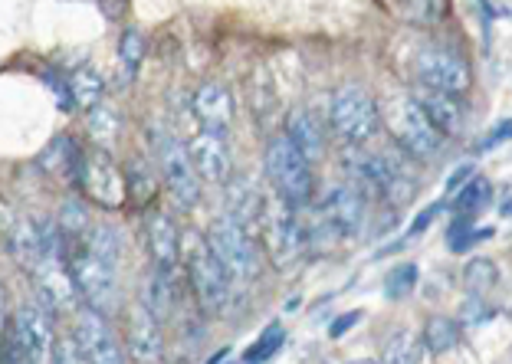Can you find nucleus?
I'll use <instances>...</instances> for the list:
<instances>
[{
    "instance_id": "nucleus-1",
    "label": "nucleus",
    "mask_w": 512,
    "mask_h": 364,
    "mask_svg": "<svg viewBox=\"0 0 512 364\" xmlns=\"http://www.w3.org/2000/svg\"><path fill=\"white\" fill-rule=\"evenodd\" d=\"M204 243L211 246L214 260L224 266L230 283H253V279L263 273L260 243H256L253 233L243 227V223H237L230 214L211 220Z\"/></svg>"
},
{
    "instance_id": "nucleus-2",
    "label": "nucleus",
    "mask_w": 512,
    "mask_h": 364,
    "mask_svg": "<svg viewBox=\"0 0 512 364\" xmlns=\"http://www.w3.org/2000/svg\"><path fill=\"white\" fill-rule=\"evenodd\" d=\"M381 122L388 125V132L394 142H398V148L414 161L437 158L447 145V135H440L437 128L430 125V119L421 112V105L411 96H394L384 102Z\"/></svg>"
},
{
    "instance_id": "nucleus-3",
    "label": "nucleus",
    "mask_w": 512,
    "mask_h": 364,
    "mask_svg": "<svg viewBox=\"0 0 512 364\" xmlns=\"http://www.w3.org/2000/svg\"><path fill=\"white\" fill-rule=\"evenodd\" d=\"M266 178H270L273 191L296 210L309 207L312 197H316V174H312V164L289 145L286 135H276L273 142L266 145Z\"/></svg>"
},
{
    "instance_id": "nucleus-4",
    "label": "nucleus",
    "mask_w": 512,
    "mask_h": 364,
    "mask_svg": "<svg viewBox=\"0 0 512 364\" xmlns=\"http://www.w3.org/2000/svg\"><path fill=\"white\" fill-rule=\"evenodd\" d=\"M329 128L345 145H368L381 128V112L362 86H342L329 102Z\"/></svg>"
},
{
    "instance_id": "nucleus-5",
    "label": "nucleus",
    "mask_w": 512,
    "mask_h": 364,
    "mask_svg": "<svg viewBox=\"0 0 512 364\" xmlns=\"http://www.w3.org/2000/svg\"><path fill=\"white\" fill-rule=\"evenodd\" d=\"M66 269L79 289V299H83L89 309H96L102 315L115 312V305H119V279H115L112 263L96 256L89 246H76V250L69 253Z\"/></svg>"
},
{
    "instance_id": "nucleus-6",
    "label": "nucleus",
    "mask_w": 512,
    "mask_h": 364,
    "mask_svg": "<svg viewBox=\"0 0 512 364\" xmlns=\"http://www.w3.org/2000/svg\"><path fill=\"white\" fill-rule=\"evenodd\" d=\"M184 260H188V279L197 302L204 312H224V305L230 299V279L224 273V266L214 260L211 246L204 243V237H194L184 246Z\"/></svg>"
},
{
    "instance_id": "nucleus-7",
    "label": "nucleus",
    "mask_w": 512,
    "mask_h": 364,
    "mask_svg": "<svg viewBox=\"0 0 512 364\" xmlns=\"http://www.w3.org/2000/svg\"><path fill=\"white\" fill-rule=\"evenodd\" d=\"M266 240V250H270V260L276 266H289L302 250V227H299V210L283 201L276 191L273 197H266L263 214H260V227Z\"/></svg>"
},
{
    "instance_id": "nucleus-8",
    "label": "nucleus",
    "mask_w": 512,
    "mask_h": 364,
    "mask_svg": "<svg viewBox=\"0 0 512 364\" xmlns=\"http://www.w3.org/2000/svg\"><path fill=\"white\" fill-rule=\"evenodd\" d=\"M76 184L83 187V194L92 204L102 210H119L125 204V174L115 168V161L106 155L102 148L96 151H83V161H79V178Z\"/></svg>"
},
{
    "instance_id": "nucleus-9",
    "label": "nucleus",
    "mask_w": 512,
    "mask_h": 364,
    "mask_svg": "<svg viewBox=\"0 0 512 364\" xmlns=\"http://www.w3.org/2000/svg\"><path fill=\"white\" fill-rule=\"evenodd\" d=\"M417 79H421V86H427V89L463 96V92L473 86V69L457 50H447V46H427V50L417 56Z\"/></svg>"
},
{
    "instance_id": "nucleus-10",
    "label": "nucleus",
    "mask_w": 512,
    "mask_h": 364,
    "mask_svg": "<svg viewBox=\"0 0 512 364\" xmlns=\"http://www.w3.org/2000/svg\"><path fill=\"white\" fill-rule=\"evenodd\" d=\"M158 168H161V181L168 184V194L181 207L201 204V178H197L188 148L181 142H174L168 135L158 138Z\"/></svg>"
},
{
    "instance_id": "nucleus-11",
    "label": "nucleus",
    "mask_w": 512,
    "mask_h": 364,
    "mask_svg": "<svg viewBox=\"0 0 512 364\" xmlns=\"http://www.w3.org/2000/svg\"><path fill=\"white\" fill-rule=\"evenodd\" d=\"M33 276V289H37V299L46 312L53 315H76L79 309V289L69 276V269L63 266V256H46L37 266L30 269Z\"/></svg>"
},
{
    "instance_id": "nucleus-12",
    "label": "nucleus",
    "mask_w": 512,
    "mask_h": 364,
    "mask_svg": "<svg viewBox=\"0 0 512 364\" xmlns=\"http://www.w3.org/2000/svg\"><path fill=\"white\" fill-rule=\"evenodd\" d=\"M73 338L79 351H83V361H96V364H119L122 355V345L115 338L112 325H109V315H102L96 309H76V319H73Z\"/></svg>"
},
{
    "instance_id": "nucleus-13",
    "label": "nucleus",
    "mask_w": 512,
    "mask_h": 364,
    "mask_svg": "<svg viewBox=\"0 0 512 364\" xmlns=\"http://www.w3.org/2000/svg\"><path fill=\"white\" fill-rule=\"evenodd\" d=\"M10 335H14V342L20 345L27 361H50L56 332H53L50 312H46L43 305L40 309L37 305H20L14 315V325H10Z\"/></svg>"
},
{
    "instance_id": "nucleus-14",
    "label": "nucleus",
    "mask_w": 512,
    "mask_h": 364,
    "mask_svg": "<svg viewBox=\"0 0 512 364\" xmlns=\"http://www.w3.org/2000/svg\"><path fill=\"white\" fill-rule=\"evenodd\" d=\"M188 155H191L197 178H201L204 184L224 187L230 178H234V158H230V148L224 142V135L207 132L204 128V132L194 135V142L188 145Z\"/></svg>"
},
{
    "instance_id": "nucleus-15",
    "label": "nucleus",
    "mask_w": 512,
    "mask_h": 364,
    "mask_svg": "<svg viewBox=\"0 0 512 364\" xmlns=\"http://www.w3.org/2000/svg\"><path fill=\"white\" fill-rule=\"evenodd\" d=\"M319 214L332 223V230L339 233V237H358L365 227V217H368V201L352 184H339L325 194Z\"/></svg>"
},
{
    "instance_id": "nucleus-16",
    "label": "nucleus",
    "mask_w": 512,
    "mask_h": 364,
    "mask_svg": "<svg viewBox=\"0 0 512 364\" xmlns=\"http://www.w3.org/2000/svg\"><path fill=\"white\" fill-rule=\"evenodd\" d=\"M125 345H128V358L132 361H161L165 358L161 319L151 315L142 302H138L125 319Z\"/></svg>"
},
{
    "instance_id": "nucleus-17",
    "label": "nucleus",
    "mask_w": 512,
    "mask_h": 364,
    "mask_svg": "<svg viewBox=\"0 0 512 364\" xmlns=\"http://www.w3.org/2000/svg\"><path fill=\"white\" fill-rule=\"evenodd\" d=\"M191 112L207 132L227 135V128L234 125L237 109H234V96H230V89L224 86V82H204V86L194 92Z\"/></svg>"
},
{
    "instance_id": "nucleus-18",
    "label": "nucleus",
    "mask_w": 512,
    "mask_h": 364,
    "mask_svg": "<svg viewBox=\"0 0 512 364\" xmlns=\"http://www.w3.org/2000/svg\"><path fill=\"white\" fill-rule=\"evenodd\" d=\"M411 99L421 105V112L427 115L430 125H434L440 135L450 138V135H460L463 128H467V105L460 102V96L421 86Z\"/></svg>"
},
{
    "instance_id": "nucleus-19",
    "label": "nucleus",
    "mask_w": 512,
    "mask_h": 364,
    "mask_svg": "<svg viewBox=\"0 0 512 364\" xmlns=\"http://www.w3.org/2000/svg\"><path fill=\"white\" fill-rule=\"evenodd\" d=\"M145 233H148V250L155 256V266L161 273H174V266L181 263V233L178 223L161 210H151L145 217Z\"/></svg>"
},
{
    "instance_id": "nucleus-20",
    "label": "nucleus",
    "mask_w": 512,
    "mask_h": 364,
    "mask_svg": "<svg viewBox=\"0 0 512 364\" xmlns=\"http://www.w3.org/2000/svg\"><path fill=\"white\" fill-rule=\"evenodd\" d=\"M286 138L302 158L316 164L325 158V128L309 109H293L286 119Z\"/></svg>"
},
{
    "instance_id": "nucleus-21",
    "label": "nucleus",
    "mask_w": 512,
    "mask_h": 364,
    "mask_svg": "<svg viewBox=\"0 0 512 364\" xmlns=\"http://www.w3.org/2000/svg\"><path fill=\"white\" fill-rule=\"evenodd\" d=\"M40 168L53 178H63V181H73L79 178V161H83V151L73 142L69 135H56L50 145L40 151Z\"/></svg>"
},
{
    "instance_id": "nucleus-22",
    "label": "nucleus",
    "mask_w": 512,
    "mask_h": 364,
    "mask_svg": "<svg viewBox=\"0 0 512 364\" xmlns=\"http://www.w3.org/2000/svg\"><path fill=\"white\" fill-rule=\"evenodd\" d=\"M69 99H73L79 109H92V105H99L102 96H106V82L96 73L92 66H79L73 76H69Z\"/></svg>"
},
{
    "instance_id": "nucleus-23",
    "label": "nucleus",
    "mask_w": 512,
    "mask_h": 364,
    "mask_svg": "<svg viewBox=\"0 0 512 364\" xmlns=\"http://www.w3.org/2000/svg\"><path fill=\"white\" fill-rule=\"evenodd\" d=\"M125 191L135 197L138 204H148L151 197H155V191H158V184H155V174H151V168L145 161H138V158H132L125 164Z\"/></svg>"
},
{
    "instance_id": "nucleus-24",
    "label": "nucleus",
    "mask_w": 512,
    "mask_h": 364,
    "mask_svg": "<svg viewBox=\"0 0 512 364\" xmlns=\"http://www.w3.org/2000/svg\"><path fill=\"white\" fill-rule=\"evenodd\" d=\"M460 342V328L447 315H434L427 325H424V345L430 355H440V351H450L453 345Z\"/></svg>"
},
{
    "instance_id": "nucleus-25",
    "label": "nucleus",
    "mask_w": 512,
    "mask_h": 364,
    "mask_svg": "<svg viewBox=\"0 0 512 364\" xmlns=\"http://www.w3.org/2000/svg\"><path fill=\"white\" fill-rule=\"evenodd\" d=\"M142 305H145L151 315H158V319H165V315L171 312V276L168 273L155 269V273L148 276Z\"/></svg>"
},
{
    "instance_id": "nucleus-26",
    "label": "nucleus",
    "mask_w": 512,
    "mask_h": 364,
    "mask_svg": "<svg viewBox=\"0 0 512 364\" xmlns=\"http://www.w3.org/2000/svg\"><path fill=\"white\" fill-rule=\"evenodd\" d=\"M56 227H60L63 240H86L89 233V207L79 201H66L60 207V217H56Z\"/></svg>"
},
{
    "instance_id": "nucleus-27",
    "label": "nucleus",
    "mask_w": 512,
    "mask_h": 364,
    "mask_svg": "<svg viewBox=\"0 0 512 364\" xmlns=\"http://www.w3.org/2000/svg\"><path fill=\"white\" fill-rule=\"evenodd\" d=\"M86 246L96 256H102L106 263H119L122 260V233L112 230V227H89Z\"/></svg>"
},
{
    "instance_id": "nucleus-28",
    "label": "nucleus",
    "mask_w": 512,
    "mask_h": 364,
    "mask_svg": "<svg viewBox=\"0 0 512 364\" xmlns=\"http://www.w3.org/2000/svg\"><path fill=\"white\" fill-rule=\"evenodd\" d=\"M486 201H490V181H486V178H476V174H473V181H470V184H460L457 201H453V207H457V214H460V217H473L476 210H483Z\"/></svg>"
},
{
    "instance_id": "nucleus-29",
    "label": "nucleus",
    "mask_w": 512,
    "mask_h": 364,
    "mask_svg": "<svg viewBox=\"0 0 512 364\" xmlns=\"http://www.w3.org/2000/svg\"><path fill=\"white\" fill-rule=\"evenodd\" d=\"M398 7H401V14L404 20H411V23H437V20H444L447 14V0H398Z\"/></svg>"
},
{
    "instance_id": "nucleus-30",
    "label": "nucleus",
    "mask_w": 512,
    "mask_h": 364,
    "mask_svg": "<svg viewBox=\"0 0 512 364\" xmlns=\"http://www.w3.org/2000/svg\"><path fill=\"white\" fill-rule=\"evenodd\" d=\"M496 279H499V273H496L493 260H473V263H467V273H463V286L480 296V292H490L496 286Z\"/></svg>"
},
{
    "instance_id": "nucleus-31",
    "label": "nucleus",
    "mask_w": 512,
    "mask_h": 364,
    "mask_svg": "<svg viewBox=\"0 0 512 364\" xmlns=\"http://www.w3.org/2000/svg\"><path fill=\"white\" fill-rule=\"evenodd\" d=\"M89 128H92V138L99 145H109L115 135H119V115L106 105H92L89 109Z\"/></svg>"
},
{
    "instance_id": "nucleus-32",
    "label": "nucleus",
    "mask_w": 512,
    "mask_h": 364,
    "mask_svg": "<svg viewBox=\"0 0 512 364\" xmlns=\"http://www.w3.org/2000/svg\"><path fill=\"white\" fill-rule=\"evenodd\" d=\"M119 56H122V63H125L128 73H135L138 63H142V56H145V40H142V33H138V30H125L122 46H119Z\"/></svg>"
},
{
    "instance_id": "nucleus-33",
    "label": "nucleus",
    "mask_w": 512,
    "mask_h": 364,
    "mask_svg": "<svg viewBox=\"0 0 512 364\" xmlns=\"http://www.w3.org/2000/svg\"><path fill=\"white\" fill-rule=\"evenodd\" d=\"M414 279H417L414 266H398V269H391L388 279H384V289H388L391 299H401V296H407V292L414 289Z\"/></svg>"
},
{
    "instance_id": "nucleus-34",
    "label": "nucleus",
    "mask_w": 512,
    "mask_h": 364,
    "mask_svg": "<svg viewBox=\"0 0 512 364\" xmlns=\"http://www.w3.org/2000/svg\"><path fill=\"white\" fill-rule=\"evenodd\" d=\"M279 345H283V328L273 325V328H266L260 342H256V345H253L243 358H247V361H263V358L276 355V348H279Z\"/></svg>"
},
{
    "instance_id": "nucleus-35",
    "label": "nucleus",
    "mask_w": 512,
    "mask_h": 364,
    "mask_svg": "<svg viewBox=\"0 0 512 364\" xmlns=\"http://www.w3.org/2000/svg\"><path fill=\"white\" fill-rule=\"evenodd\" d=\"M414 338H411V332H407V328H404V332H394L391 335V342H388V348H384V361H411L414 358Z\"/></svg>"
},
{
    "instance_id": "nucleus-36",
    "label": "nucleus",
    "mask_w": 512,
    "mask_h": 364,
    "mask_svg": "<svg viewBox=\"0 0 512 364\" xmlns=\"http://www.w3.org/2000/svg\"><path fill=\"white\" fill-rule=\"evenodd\" d=\"M14 223H17L14 207H10V204L4 201V197H0V240L7 237V233H10V227H14Z\"/></svg>"
},
{
    "instance_id": "nucleus-37",
    "label": "nucleus",
    "mask_w": 512,
    "mask_h": 364,
    "mask_svg": "<svg viewBox=\"0 0 512 364\" xmlns=\"http://www.w3.org/2000/svg\"><path fill=\"white\" fill-rule=\"evenodd\" d=\"M358 319H362V312H352V315H345V319H342V322H335V325H332V335H335V338H339V335L345 332V328H348V325H355Z\"/></svg>"
},
{
    "instance_id": "nucleus-38",
    "label": "nucleus",
    "mask_w": 512,
    "mask_h": 364,
    "mask_svg": "<svg viewBox=\"0 0 512 364\" xmlns=\"http://www.w3.org/2000/svg\"><path fill=\"white\" fill-rule=\"evenodd\" d=\"M434 217H437V207H430L427 214H421V217H417V223H414V233H421V230L427 227V223L434 220Z\"/></svg>"
},
{
    "instance_id": "nucleus-39",
    "label": "nucleus",
    "mask_w": 512,
    "mask_h": 364,
    "mask_svg": "<svg viewBox=\"0 0 512 364\" xmlns=\"http://www.w3.org/2000/svg\"><path fill=\"white\" fill-rule=\"evenodd\" d=\"M7 332V299H4V289H0V335Z\"/></svg>"
},
{
    "instance_id": "nucleus-40",
    "label": "nucleus",
    "mask_w": 512,
    "mask_h": 364,
    "mask_svg": "<svg viewBox=\"0 0 512 364\" xmlns=\"http://www.w3.org/2000/svg\"><path fill=\"white\" fill-rule=\"evenodd\" d=\"M470 174H473V168H460L457 174H453V178H450V191H457V187H460V181L463 178H470Z\"/></svg>"
}]
</instances>
